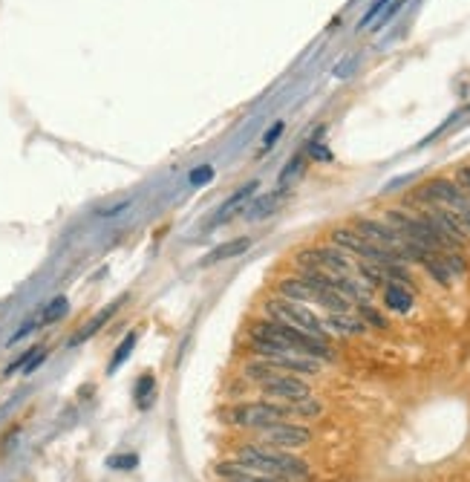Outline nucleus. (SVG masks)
<instances>
[{"instance_id": "20e7f679", "label": "nucleus", "mask_w": 470, "mask_h": 482, "mask_svg": "<svg viewBox=\"0 0 470 482\" xmlns=\"http://www.w3.org/2000/svg\"><path fill=\"white\" fill-rule=\"evenodd\" d=\"M297 266L300 268H321V272H329V275H352V268H355L350 254L340 252L338 246H311V249H303L297 254Z\"/></svg>"}, {"instance_id": "9b49d317", "label": "nucleus", "mask_w": 470, "mask_h": 482, "mask_svg": "<svg viewBox=\"0 0 470 482\" xmlns=\"http://www.w3.org/2000/svg\"><path fill=\"white\" fill-rule=\"evenodd\" d=\"M384 307L390 312H395V315H407L413 309V292H410V286L387 280L384 283Z\"/></svg>"}, {"instance_id": "ddd939ff", "label": "nucleus", "mask_w": 470, "mask_h": 482, "mask_svg": "<svg viewBox=\"0 0 470 482\" xmlns=\"http://www.w3.org/2000/svg\"><path fill=\"white\" fill-rule=\"evenodd\" d=\"M283 404L289 410V419H315V416L323 413V404L318 399H311V396H306L300 402H283Z\"/></svg>"}, {"instance_id": "39448f33", "label": "nucleus", "mask_w": 470, "mask_h": 482, "mask_svg": "<svg viewBox=\"0 0 470 482\" xmlns=\"http://www.w3.org/2000/svg\"><path fill=\"white\" fill-rule=\"evenodd\" d=\"M257 436H260V445L280 447V450H295V447H303L311 442V431L303 421H292V419L274 421V425L257 431Z\"/></svg>"}, {"instance_id": "aec40b11", "label": "nucleus", "mask_w": 470, "mask_h": 482, "mask_svg": "<svg viewBox=\"0 0 470 482\" xmlns=\"http://www.w3.org/2000/svg\"><path fill=\"white\" fill-rule=\"evenodd\" d=\"M110 318H113V307H110V309H104V312H101L99 318H92V321H89V323H87V326L81 329V333H78V335L73 338V344H81V341L92 338V335H96V333H99V329H101V326H104V323H107Z\"/></svg>"}, {"instance_id": "a878e982", "label": "nucleus", "mask_w": 470, "mask_h": 482, "mask_svg": "<svg viewBox=\"0 0 470 482\" xmlns=\"http://www.w3.org/2000/svg\"><path fill=\"white\" fill-rule=\"evenodd\" d=\"M107 465L110 468H136V457L133 454H128V457H110Z\"/></svg>"}, {"instance_id": "6ab92c4d", "label": "nucleus", "mask_w": 470, "mask_h": 482, "mask_svg": "<svg viewBox=\"0 0 470 482\" xmlns=\"http://www.w3.org/2000/svg\"><path fill=\"white\" fill-rule=\"evenodd\" d=\"M358 318L366 323V326H372V329H387L390 326V321L375 309V307H369V304H358Z\"/></svg>"}, {"instance_id": "0eeeda50", "label": "nucleus", "mask_w": 470, "mask_h": 482, "mask_svg": "<svg viewBox=\"0 0 470 482\" xmlns=\"http://www.w3.org/2000/svg\"><path fill=\"white\" fill-rule=\"evenodd\" d=\"M260 390H263V396L271 399V402H300V399L311 396V390L303 381V376H292V373H283L280 378L263 384Z\"/></svg>"}, {"instance_id": "6e6552de", "label": "nucleus", "mask_w": 470, "mask_h": 482, "mask_svg": "<svg viewBox=\"0 0 470 482\" xmlns=\"http://www.w3.org/2000/svg\"><path fill=\"white\" fill-rule=\"evenodd\" d=\"M263 361H268L271 367L292 373V376H318L321 373V361L309 358V355H297V352H280V355H263Z\"/></svg>"}, {"instance_id": "1a4fd4ad", "label": "nucleus", "mask_w": 470, "mask_h": 482, "mask_svg": "<svg viewBox=\"0 0 470 482\" xmlns=\"http://www.w3.org/2000/svg\"><path fill=\"white\" fill-rule=\"evenodd\" d=\"M323 329L329 335H343V338H355V335H366V323L355 315V312H329L323 318Z\"/></svg>"}, {"instance_id": "393cba45", "label": "nucleus", "mask_w": 470, "mask_h": 482, "mask_svg": "<svg viewBox=\"0 0 470 482\" xmlns=\"http://www.w3.org/2000/svg\"><path fill=\"white\" fill-rule=\"evenodd\" d=\"M404 4H407V0H392V4L387 6V15H378V23H375V29H381L384 23H390V20L398 15V9H401Z\"/></svg>"}, {"instance_id": "4468645a", "label": "nucleus", "mask_w": 470, "mask_h": 482, "mask_svg": "<svg viewBox=\"0 0 470 482\" xmlns=\"http://www.w3.org/2000/svg\"><path fill=\"white\" fill-rule=\"evenodd\" d=\"M248 249H252V240H248V237L231 240L228 246H219L216 252H211V254H208V260H205V266L219 263V260H228V257H237V254H242V252H248Z\"/></svg>"}, {"instance_id": "412c9836", "label": "nucleus", "mask_w": 470, "mask_h": 482, "mask_svg": "<svg viewBox=\"0 0 470 482\" xmlns=\"http://www.w3.org/2000/svg\"><path fill=\"white\" fill-rule=\"evenodd\" d=\"M64 312H67V297H55L52 304L44 309L41 323H52V321H58V318H64Z\"/></svg>"}, {"instance_id": "2eb2a0df", "label": "nucleus", "mask_w": 470, "mask_h": 482, "mask_svg": "<svg viewBox=\"0 0 470 482\" xmlns=\"http://www.w3.org/2000/svg\"><path fill=\"white\" fill-rule=\"evenodd\" d=\"M355 272L364 278V283H366L369 289H378V286H384V283H387V278H384V272H381V266H378V263L361 260V263L355 266Z\"/></svg>"}, {"instance_id": "423d86ee", "label": "nucleus", "mask_w": 470, "mask_h": 482, "mask_svg": "<svg viewBox=\"0 0 470 482\" xmlns=\"http://www.w3.org/2000/svg\"><path fill=\"white\" fill-rule=\"evenodd\" d=\"M364 240H369V243L381 246V249H390V252H401V234L387 223V220H369V217H358L355 225H352Z\"/></svg>"}, {"instance_id": "c85d7f7f", "label": "nucleus", "mask_w": 470, "mask_h": 482, "mask_svg": "<svg viewBox=\"0 0 470 482\" xmlns=\"http://www.w3.org/2000/svg\"><path fill=\"white\" fill-rule=\"evenodd\" d=\"M309 154L315 156V159H329V154H326V147L323 144H318V142H311L309 144Z\"/></svg>"}, {"instance_id": "cd10ccee", "label": "nucleus", "mask_w": 470, "mask_h": 482, "mask_svg": "<svg viewBox=\"0 0 470 482\" xmlns=\"http://www.w3.org/2000/svg\"><path fill=\"white\" fill-rule=\"evenodd\" d=\"M35 326H38L35 321H32V323H23V326L18 329V333H15L12 338H9V344H15V341H20V338H26V335H29V333H32V329H35Z\"/></svg>"}, {"instance_id": "bb28decb", "label": "nucleus", "mask_w": 470, "mask_h": 482, "mask_svg": "<svg viewBox=\"0 0 470 482\" xmlns=\"http://www.w3.org/2000/svg\"><path fill=\"white\" fill-rule=\"evenodd\" d=\"M280 136H283V122H277V125H274V130H271V133H266L263 144H266V147H271V144H274Z\"/></svg>"}, {"instance_id": "9d476101", "label": "nucleus", "mask_w": 470, "mask_h": 482, "mask_svg": "<svg viewBox=\"0 0 470 482\" xmlns=\"http://www.w3.org/2000/svg\"><path fill=\"white\" fill-rule=\"evenodd\" d=\"M277 297L283 300H295V304H303V307H318V289H311L306 280L300 278H286L277 283Z\"/></svg>"}, {"instance_id": "4be33fe9", "label": "nucleus", "mask_w": 470, "mask_h": 482, "mask_svg": "<svg viewBox=\"0 0 470 482\" xmlns=\"http://www.w3.org/2000/svg\"><path fill=\"white\" fill-rule=\"evenodd\" d=\"M277 197H280V191H274V194H268V199L263 197V199H260V202H257V205H254L252 211H248V220H252V223H254V220H260L263 214H268V211L274 208V202H277Z\"/></svg>"}, {"instance_id": "c756f323", "label": "nucleus", "mask_w": 470, "mask_h": 482, "mask_svg": "<svg viewBox=\"0 0 470 482\" xmlns=\"http://www.w3.org/2000/svg\"><path fill=\"white\" fill-rule=\"evenodd\" d=\"M214 176V171L211 168H202V171H194V183L199 185V183H208V179Z\"/></svg>"}, {"instance_id": "f8f14e48", "label": "nucleus", "mask_w": 470, "mask_h": 482, "mask_svg": "<svg viewBox=\"0 0 470 482\" xmlns=\"http://www.w3.org/2000/svg\"><path fill=\"white\" fill-rule=\"evenodd\" d=\"M254 191H257V183H248V185H245V188H240L231 199H225V202H223V208L216 211V223H225L240 205H245L248 199H252V194H254Z\"/></svg>"}, {"instance_id": "dca6fc26", "label": "nucleus", "mask_w": 470, "mask_h": 482, "mask_svg": "<svg viewBox=\"0 0 470 482\" xmlns=\"http://www.w3.org/2000/svg\"><path fill=\"white\" fill-rule=\"evenodd\" d=\"M136 341H139V335H136V333H130L128 338H124V341L118 344V350L113 352V361H110V367H107V373H116V370H118V367L124 364V361H128V355L133 352Z\"/></svg>"}, {"instance_id": "f3484780", "label": "nucleus", "mask_w": 470, "mask_h": 482, "mask_svg": "<svg viewBox=\"0 0 470 482\" xmlns=\"http://www.w3.org/2000/svg\"><path fill=\"white\" fill-rule=\"evenodd\" d=\"M156 378L153 376H142L139 378V384H136V402H139V407L142 410H147L150 407V402H153V396H156V384H153Z\"/></svg>"}, {"instance_id": "a211bd4d", "label": "nucleus", "mask_w": 470, "mask_h": 482, "mask_svg": "<svg viewBox=\"0 0 470 482\" xmlns=\"http://www.w3.org/2000/svg\"><path fill=\"white\" fill-rule=\"evenodd\" d=\"M424 268H427V272L438 280V283H442V286H447L450 283V272H447V266H445V260H442V254H430L424 263H421Z\"/></svg>"}, {"instance_id": "f03ea898", "label": "nucleus", "mask_w": 470, "mask_h": 482, "mask_svg": "<svg viewBox=\"0 0 470 482\" xmlns=\"http://www.w3.org/2000/svg\"><path fill=\"white\" fill-rule=\"evenodd\" d=\"M231 425L242 428V431H263L274 421L289 419V410L283 402H271V399H260V402H240L231 407L228 413Z\"/></svg>"}, {"instance_id": "f257e3e1", "label": "nucleus", "mask_w": 470, "mask_h": 482, "mask_svg": "<svg viewBox=\"0 0 470 482\" xmlns=\"http://www.w3.org/2000/svg\"><path fill=\"white\" fill-rule=\"evenodd\" d=\"M245 468L257 471L260 476L268 479H303L309 476V462L289 454V450H280V447H268V445H240L237 447V457Z\"/></svg>"}, {"instance_id": "5701e85b", "label": "nucleus", "mask_w": 470, "mask_h": 482, "mask_svg": "<svg viewBox=\"0 0 470 482\" xmlns=\"http://www.w3.org/2000/svg\"><path fill=\"white\" fill-rule=\"evenodd\" d=\"M390 4H392V0H375V4L369 6V12H366V15L361 18V26H369L372 20H378V15H381V9H387Z\"/></svg>"}, {"instance_id": "7ed1b4c3", "label": "nucleus", "mask_w": 470, "mask_h": 482, "mask_svg": "<svg viewBox=\"0 0 470 482\" xmlns=\"http://www.w3.org/2000/svg\"><path fill=\"white\" fill-rule=\"evenodd\" d=\"M266 312H268L271 321L289 323V326L300 329V333H309V335H315V338H326V341H329V333L323 329V318L315 315V312H311L309 307H303V304H295V300H283V297H274V300H268Z\"/></svg>"}, {"instance_id": "b1692460", "label": "nucleus", "mask_w": 470, "mask_h": 482, "mask_svg": "<svg viewBox=\"0 0 470 482\" xmlns=\"http://www.w3.org/2000/svg\"><path fill=\"white\" fill-rule=\"evenodd\" d=\"M300 168H303V156L297 154V156L283 168V176H280V185H289V179H292V176H297V173H300Z\"/></svg>"}, {"instance_id": "7c9ffc66", "label": "nucleus", "mask_w": 470, "mask_h": 482, "mask_svg": "<svg viewBox=\"0 0 470 482\" xmlns=\"http://www.w3.org/2000/svg\"><path fill=\"white\" fill-rule=\"evenodd\" d=\"M459 179L464 183V188H467V197H470V168H462V171H459Z\"/></svg>"}]
</instances>
